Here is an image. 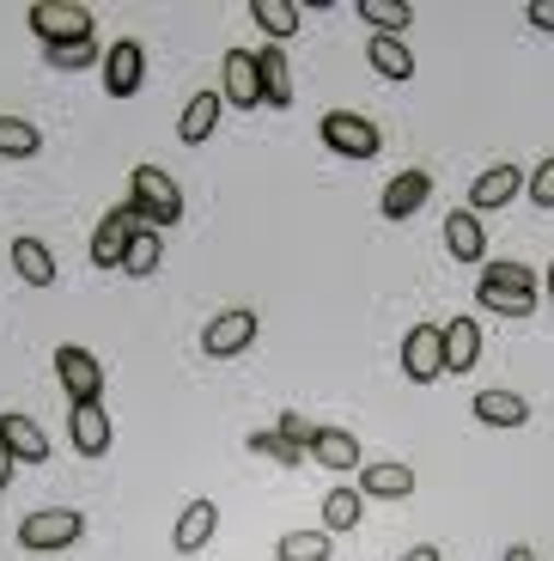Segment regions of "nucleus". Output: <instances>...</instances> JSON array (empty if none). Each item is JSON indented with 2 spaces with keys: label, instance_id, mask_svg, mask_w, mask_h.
<instances>
[{
  "label": "nucleus",
  "instance_id": "11",
  "mask_svg": "<svg viewBox=\"0 0 554 561\" xmlns=\"http://www.w3.org/2000/svg\"><path fill=\"white\" fill-rule=\"evenodd\" d=\"M427 196H432V171L408 165L384 183V202H378V208H384V220H415V214L427 208Z\"/></svg>",
  "mask_w": 554,
  "mask_h": 561
},
{
  "label": "nucleus",
  "instance_id": "32",
  "mask_svg": "<svg viewBox=\"0 0 554 561\" xmlns=\"http://www.w3.org/2000/svg\"><path fill=\"white\" fill-rule=\"evenodd\" d=\"M250 451H263V458H275L280 470H299V463H311V458H305V446H292V439L280 434V427H275V434H250Z\"/></svg>",
  "mask_w": 554,
  "mask_h": 561
},
{
  "label": "nucleus",
  "instance_id": "38",
  "mask_svg": "<svg viewBox=\"0 0 554 561\" xmlns=\"http://www.w3.org/2000/svg\"><path fill=\"white\" fill-rule=\"evenodd\" d=\"M402 561H445V556H439V549H432V543H420V549H408V556H402Z\"/></svg>",
  "mask_w": 554,
  "mask_h": 561
},
{
  "label": "nucleus",
  "instance_id": "25",
  "mask_svg": "<svg viewBox=\"0 0 554 561\" xmlns=\"http://www.w3.org/2000/svg\"><path fill=\"white\" fill-rule=\"evenodd\" d=\"M360 19L372 25V37H402L415 25V7L408 0H360Z\"/></svg>",
  "mask_w": 554,
  "mask_h": 561
},
{
  "label": "nucleus",
  "instance_id": "21",
  "mask_svg": "<svg viewBox=\"0 0 554 561\" xmlns=\"http://www.w3.org/2000/svg\"><path fill=\"white\" fill-rule=\"evenodd\" d=\"M220 111H226L220 92H195L189 111H183V123H177L183 147H201V140H213V128H220Z\"/></svg>",
  "mask_w": 554,
  "mask_h": 561
},
{
  "label": "nucleus",
  "instance_id": "17",
  "mask_svg": "<svg viewBox=\"0 0 554 561\" xmlns=\"http://www.w3.org/2000/svg\"><path fill=\"white\" fill-rule=\"evenodd\" d=\"M68 434L80 446V458H104L111 451V415H104V403H73Z\"/></svg>",
  "mask_w": 554,
  "mask_h": 561
},
{
  "label": "nucleus",
  "instance_id": "39",
  "mask_svg": "<svg viewBox=\"0 0 554 561\" xmlns=\"http://www.w3.org/2000/svg\"><path fill=\"white\" fill-rule=\"evenodd\" d=\"M506 561H536V556H530L524 543H512V549H506Z\"/></svg>",
  "mask_w": 554,
  "mask_h": 561
},
{
  "label": "nucleus",
  "instance_id": "1",
  "mask_svg": "<svg viewBox=\"0 0 554 561\" xmlns=\"http://www.w3.org/2000/svg\"><path fill=\"white\" fill-rule=\"evenodd\" d=\"M128 208L140 214V226H177L183 220V190L171 171L159 165H135V178H128Z\"/></svg>",
  "mask_w": 554,
  "mask_h": 561
},
{
  "label": "nucleus",
  "instance_id": "40",
  "mask_svg": "<svg viewBox=\"0 0 554 561\" xmlns=\"http://www.w3.org/2000/svg\"><path fill=\"white\" fill-rule=\"evenodd\" d=\"M549 299H554V263H549Z\"/></svg>",
  "mask_w": 554,
  "mask_h": 561
},
{
  "label": "nucleus",
  "instance_id": "24",
  "mask_svg": "<svg viewBox=\"0 0 554 561\" xmlns=\"http://www.w3.org/2000/svg\"><path fill=\"white\" fill-rule=\"evenodd\" d=\"M366 61H372L378 73H384V80H415V56H408V43L402 37H372L366 43Z\"/></svg>",
  "mask_w": 554,
  "mask_h": 561
},
{
  "label": "nucleus",
  "instance_id": "27",
  "mask_svg": "<svg viewBox=\"0 0 554 561\" xmlns=\"http://www.w3.org/2000/svg\"><path fill=\"white\" fill-rule=\"evenodd\" d=\"M360 506H366V494H360V489H330V501H323V531H330V537L354 531V525L366 519Z\"/></svg>",
  "mask_w": 554,
  "mask_h": 561
},
{
  "label": "nucleus",
  "instance_id": "15",
  "mask_svg": "<svg viewBox=\"0 0 554 561\" xmlns=\"http://www.w3.org/2000/svg\"><path fill=\"white\" fill-rule=\"evenodd\" d=\"M220 99H232L238 111H256V104H263V73H256V56H250V49H232V56H226Z\"/></svg>",
  "mask_w": 554,
  "mask_h": 561
},
{
  "label": "nucleus",
  "instance_id": "28",
  "mask_svg": "<svg viewBox=\"0 0 554 561\" xmlns=\"http://www.w3.org/2000/svg\"><path fill=\"white\" fill-rule=\"evenodd\" d=\"M250 19H256L275 43H287L292 31H299V7H292V0H250Z\"/></svg>",
  "mask_w": 554,
  "mask_h": 561
},
{
  "label": "nucleus",
  "instance_id": "29",
  "mask_svg": "<svg viewBox=\"0 0 554 561\" xmlns=\"http://www.w3.org/2000/svg\"><path fill=\"white\" fill-rule=\"evenodd\" d=\"M330 549H335L330 531H287L275 549V561H330Z\"/></svg>",
  "mask_w": 554,
  "mask_h": 561
},
{
  "label": "nucleus",
  "instance_id": "18",
  "mask_svg": "<svg viewBox=\"0 0 554 561\" xmlns=\"http://www.w3.org/2000/svg\"><path fill=\"white\" fill-rule=\"evenodd\" d=\"M311 463H323V470H360V439L347 434V427H318V439L305 446Z\"/></svg>",
  "mask_w": 554,
  "mask_h": 561
},
{
  "label": "nucleus",
  "instance_id": "31",
  "mask_svg": "<svg viewBox=\"0 0 554 561\" xmlns=\"http://www.w3.org/2000/svg\"><path fill=\"white\" fill-rule=\"evenodd\" d=\"M43 147L37 123H25V116H0V153L7 159H31Z\"/></svg>",
  "mask_w": 554,
  "mask_h": 561
},
{
  "label": "nucleus",
  "instance_id": "9",
  "mask_svg": "<svg viewBox=\"0 0 554 561\" xmlns=\"http://www.w3.org/2000/svg\"><path fill=\"white\" fill-rule=\"evenodd\" d=\"M250 342H256V311H244V306L208 318V330H201V348H208L213 360H232V354L250 348Z\"/></svg>",
  "mask_w": 554,
  "mask_h": 561
},
{
  "label": "nucleus",
  "instance_id": "34",
  "mask_svg": "<svg viewBox=\"0 0 554 561\" xmlns=\"http://www.w3.org/2000/svg\"><path fill=\"white\" fill-rule=\"evenodd\" d=\"M524 190H530V202H536V208H554V153L542 159L536 171H530V183H524Z\"/></svg>",
  "mask_w": 554,
  "mask_h": 561
},
{
  "label": "nucleus",
  "instance_id": "30",
  "mask_svg": "<svg viewBox=\"0 0 554 561\" xmlns=\"http://www.w3.org/2000/svg\"><path fill=\"white\" fill-rule=\"evenodd\" d=\"M159 263H165V244H159L153 226H140L128 256H123V275H159Z\"/></svg>",
  "mask_w": 554,
  "mask_h": 561
},
{
  "label": "nucleus",
  "instance_id": "14",
  "mask_svg": "<svg viewBox=\"0 0 554 561\" xmlns=\"http://www.w3.org/2000/svg\"><path fill=\"white\" fill-rule=\"evenodd\" d=\"M0 439H7V451H13L19 463H49V434L37 427V415L7 409V415H0Z\"/></svg>",
  "mask_w": 554,
  "mask_h": 561
},
{
  "label": "nucleus",
  "instance_id": "36",
  "mask_svg": "<svg viewBox=\"0 0 554 561\" xmlns=\"http://www.w3.org/2000/svg\"><path fill=\"white\" fill-rule=\"evenodd\" d=\"M524 19H530L536 31H554V0H530V7H524Z\"/></svg>",
  "mask_w": 554,
  "mask_h": 561
},
{
  "label": "nucleus",
  "instance_id": "35",
  "mask_svg": "<svg viewBox=\"0 0 554 561\" xmlns=\"http://www.w3.org/2000/svg\"><path fill=\"white\" fill-rule=\"evenodd\" d=\"M318 427H323V421H311V415H280V434H287L292 446H311V439H318Z\"/></svg>",
  "mask_w": 554,
  "mask_h": 561
},
{
  "label": "nucleus",
  "instance_id": "23",
  "mask_svg": "<svg viewBox=\"0 0 554 561\" xmlns=\"http://www.w3.org/2000/svg\"><path fill=\"white\" fill-rule=\"evenodd\" d=\"M256 73H263V104H280L287 111L292 104V80H287V56H280V43H268V49H256Z\"/></svg>",
  "mask_w": 554,
  "mask_h": 561
},
{
  "label": "nucleus",
  "instance_id": "5",
  "mask_svg": "<svg viewBox=\"0 0 554 561\" xmlns=\"http://www.w3.org/2000/svg\"><path fill=\"white\" fill-rule=\"evenodd\" d=\"M56 379L73 403H97V397H104V366H97V354L80 348V342H61L56 348Z\"/></svg>",
  "mask_w": 554,
  "mask_h": 561
},
{
  "label": "nucleus",
  "instance_id": "7",
  "mask_svg": "<svg viewBox=\"0 0 554 561\" xmlns=\"http://www.w3.org/2000/svg\"><path fill=\"white\" fill-rule=\"evenodd\" d=\"M402 373L415 385H432L445 373V330L439 323H415V330L402 336Z\"/></svg>",
  "mask_w": 554,
  "mask_h": 561
},
{
  "label": "nucleus",
  "instance_id": "6",
  "mask_svg": "<svg viewBox=\"0 0 554 561\" xmlns=\"http://www.w3.org/2000/svg\"><path fill=\"white\" fill-rule=\"evenodd\" d=\"M31 31L43 37V49L80 43V37H92V13H85V7H61V0H37V7H31Z\"/></svg>",
  "mask_w": 554,
  "mask_h": 561
},
{
  "label": "nucleus",
  "instance_id": "20",
  "mask_svg": "<svg viewBox=\"0 0 554 561\" xmlns=\"http://www.w3.org/2000/svg\"><path fill=\"white\" fill-rule=\"evenodd\" d=\"M475 360H482V323L451 318L445 323V373H470Z\"/></svg>",
  "mask_w": 554,
  "mask_h": 561
},
{
  "label": "nucleus",
  "instance_id": "13",
  "mask_svg": "<svg viewBox=\"0 0 554 561\" xmlns=\"http://www.w3.org/2000/svg\"><path fill=\"white\" fill-rule=\"evenodd\" d=\"M524 183H530L524 165H494V171H482V178L470 183V202H463V208H470V214H494V208H506Z\"/></svg>",
  "mask_w": 554,
  "mask_h": 561
},
{
  "label": "nucleus",
  "instance_id": "12",
  "mask_svg": "<svg viewBox=\"0 0 554 561\" xmlns=\"http://www.w3.org/2000/svg\"><path fill=\"white\" fill-rule=\"evenodd\" d=\"M213 531H220V506H213L208 494H195V501L177 513L171 549H177V556H195V549H208V543H213Z\"/></svg>",
  "mask_w": 554,
  "mask_h": 561
},
{
  "label": "nucleus",
  "instance_id": "37",
  "mask_svg": "<svg viewBox=\"0 0 554 561\" xmlns=\"http://www.w3.org/2000/svg\"><path fill=\"white\" fill-rule=\"evenodd\" d=\"M13 463H19V458L7 451V439H0V494H7V482H13Z\"/></svg>",
  "mask_w": 554,
  "mask_h": 561
},
{
  "label": "nucleus",
  "instance_id": "3",
  "mask_svg": "<svg viewBox=\"0 0 554 561\" xmlns=\"http://www.w3.org/2000/svg\"><path fill=\"white\" fill-rule=\"evenodd\" d=\"M323 147L342 159H378V147H384V135H378L372 116L360 111H330L323 116Z\"/></svg>",
  "mask_w": 554,
  "mask_h": 561
},
{
  "label": "nucleus",
  "instance_id": "4",
  "mask_svg": "<svg viewBox=\"0 0 554 561\" xmlns=\"http://www.w3.org/2000/svg\"><path fill=\"white\" fill-rule=\"evenodd\" d=\"M80 537H85V513H73V506H49V513L19 519V543L25 549H73Z\"/></svg>",
  "mask_w": 554,
  "mask_h": 561
},
{
  "label": "nucleus",
  "instance_id": "19",
  "mask_svg": "<svg viewBox=\"0 0 554 561\" xmlns=\"http://www.w3.org/2000/svg\"><path fill=\"white\" fill-rule=\"evenodd\" d=\"M360 494L366 501H402V494H415V470L408 463H360Z\"/></svg>",
  "mask_w": 554,
  "mask_h": 561
},
{
  "label": "nucleus",
  "instance_id": "22",
  "mask_svg": "<svg viewBox=\"0 0 554 561\" xmlns=\"http://www.w3.org/2000/svg\"><path fill=\"white\" fill-rule=\"evenodd\" d=\"M470 415L482 421V427H524L530 421V403L524 397H512V391H482L470 403Z\"/></svg>",
  "mask_w": 554,
  "mask_h": 561
},
{
  "label": "nucleus",
  "instance_id": "8",
  "mask_svg": "<svg viewBox=\"0 0 554 561\" xmlns=\"http://www.w3.org/2000/svg\"><path fill=\"white\" fill-rule=\"evenodd\" d=\"M135 232H140V214L128 208V202H123V208H111L104 220H97V232H92V263H97V268H123Z\"/></svg>",
  "mask_w": 554,
  "mask_h": 561
},
{
  "label": "nucleus",
  "instance_id": "2",
  "mask_svg": "<svg viewBox=\"0 0 554 561\" xmlns=\"http://www.w3.org/2000/svg\"><path fill=\"white\" fill-rule=\"evenodd\" d=\"M475 299H482L487 311H499V318H530V311H536V275H530L524 263H487Z\"/></svg>",
  "mask_w": 554,
  "mask_h": 561
},
{
  "label": "nucleus",
  "instance_id": "26",
  "mask_svg": "<svg viewBox=\"0 0 554 561\" xmlns=\"http://www.w3.org/2000/svg\"><path fill=\"white\" fill-rule=\"evenodd\" d=\"M13 268L31 280V287H56V256H49V244H37V239H13Z\"/></svg>",
  "mask_w": 554,
  "mask_h": 561
},
{
  "label": "nucleus",
  "instance_id": "33",
  "mask_svg": "<svg viewBox=\"0 0 554 561\" xmlns=\"http://www.w3.org/2000/svg\"><path fill=\"white\" fill-rule=\"evenodd\" d=\"M43 61H49V68H92L97 61V43L92 37H80V43H56V49H43Z\"/></svg>",
  "mask_w": 554,
  "mask_h": 561
},
{
  "label": "nucleus",
  "instance_id": "16",
  "mask_svg": "<svg viewBox=\"0 0 554 561\" xmlns=\"http://www.w3.org/2000/svg\"><path fill=\"white\" fill-rule=\"evenodd\" d=\"M445 251L458 256V263H482L487 256V226L475 220L470 208H451L445 214Z\"/></svg>",
  "mask_w": 554,
  "mask_h": 561
},
{
  "label": "nucleus",
  "instance_id": "10",
  "mask_svg": "<svg viewBox=\"0 0 554 561\" xmlns=\"http://www.w3.org/2000/svg\"><path fill=\"white\" fill-rule=\"evenodd\" d=\"M140 80H147V49H140L135 37L111 43V49H104V92H111V99H135Z\"/></svg>",
  "mask_w": 554,
  "mask_h": 561
}]
</instances>
